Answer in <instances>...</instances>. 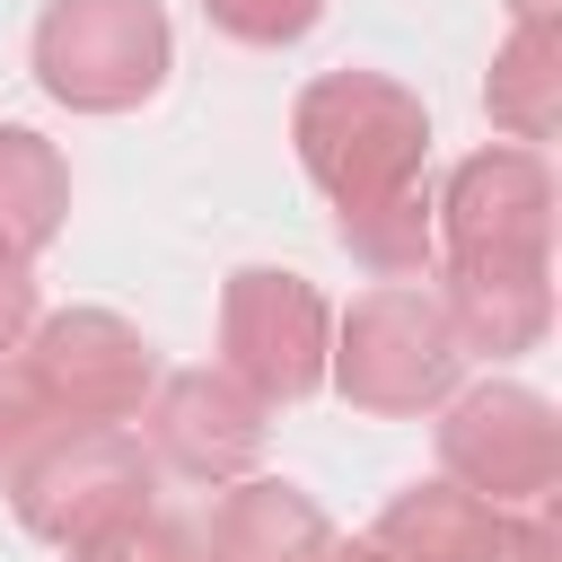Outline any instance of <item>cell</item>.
<instances>
[{
    "label": "cell",
    "instance_id": "obj_7",
    "mask_svg": "<svg viewBox=\"0 0 562 562\" xmlns=\"http://www.w3.org/2000/svg\"><path fill=\"white\" fill-rule=\"evenodd\" d=\"M44 404L61 422H132L149 395V342L114 316V307H53L26 325V360H18Z\"/></svg>",
    "mask_w": 562,
    "mask_h": 562
},
{
    "label": "cell",
    "instance_id": "obj_18",
    "mask_svg": "<svg viewBox=\"0 0 562 562\" xmlns=\"http://www.w3.org/2000/svg\"><path fill=\"white\" fill-rule=\"evenodd\" d=\"M53 422H61V413L44 404V386H35L26 369H9V360H0V474H9V465H18Z\"/></svg>",
    "mask_w": 562,
    "mask_h": 562
},
{
    "label": "cell",
    "instance_id": "obj_19",
    "mask_svg": "<svg viewBox=\"0 0 562 562\" xmlns=\"http://www.w3.org/2000/svg\"><path fill=\"white\" fill-rule=\"evenodd\" d=\"M26 325H35V272H26V255L0 246V351H18Z\"/></svg>",
    "mask_w": 562,
    "mask_h": 562
},
{
    "label": "cell",
    "instance_id": "obj_11",
    "mask_svg": "<svg viewBox=\"0 0 562 562\" xmlns=\"http://www.w3.org/2000/svg\"><path fill=\"white\" fill-rule=\"evenodd\" d=\"M501 527H509V509H492L483 492L430 474V483H404L378 509V536L369 544L386 562H492L501 553Z\"/></svg>",
    "mask_w": 562,
    "mask_h": 562
},
{
    "label": "cell",
    "instance_id": "obj_4",
    "mask_svg": "<svg viewBox=\"0 0 562 562\" xmlns=\"http://www.w3.org/2000/svg\"><path fill=\"white\" fill-rule=\"evenodd\" d=\"M35 79L70 114H123L167 79V18L158 0H44L35 18Z\"/></svg>",
    "mask_w": 562,
    "mask_h": 562
},
{
    "label": "cell",
    "instance_id": "obj_10",
    "mask_svg": "<svg viewBox=\"0 0 562 562\" xmlns=\"http://www.w3.org/2000/svg\"><path fill=\"white\" fill-rule=\"evenodd\" d=\"M439 307L457 325V351H527L544 334V255H448Z\"/></svg>",
    "mask_w": 562,
    "mask_h": 562
},
{
    "label": "cell",
    "instance_id": "obj_17",
    "mask_svg": "<svg viewBox=\"0 0 562 562\" xmlns=\"http://www.w3.org/2000/svg\"><path fill=\"white\" fill-rule=\"evenodd\" d=\"M202 9H211V26L237 35V44H299L325 0H202Z\"/></svg>",
    "mask_w": 562,
    "mask_h": 562
},
{
    "label": "cell",
    "instance_id": "obj_21",
    "mask_svg": "<svg viewBox=\"0 0 562 562\" xmlns=\"http://www.w3.org/2000/svg\"><path fill=\"white\" fill-rule=\"evenodd\" d=\"M316 562H386V553H378V544H325Z\"/></svg>",
    "mask_w": 562,
    "mask_h": 562
},
{
    "label": "cell",
    "instance_id": "obj_9",
    "mask_svg": "<svg viewBox=\"0 0 562 562\" xmlns=\"http://www.w3.org/2000/svg\"><path fill=\"white\" fill-rule=\"evenodd\" d=\"M430 228H439L448 255H544V228H553V176H544V158L518 149V140L457 158Z\"/></svg>",
    "mask_w": 562,
    "mask_h": 562
},
{
    "label": "cell",
    "instance_id": "obj_6",
    "mask_svg": "<svg viewBox=\"0 0 562 562\" xmlns=\"http://www.w3.org/2000/svg\"><path fill=\"white\" fill-rule=\"evenodd\" d=\"M325 334H334V316L299 272H272V263L228 272V290H220V369H237L263 404H290L325 378Z\"/></svg>",
    "mask_w": 562,
    "mask_h": 562
},
{
    "label": "cell",
    "instance_id": "obj_3",
    "mask_svg": "<svg viewBox=\"0 0 562 562\" xmlns=\"http://www.w3.org/2000/svg\"><path fill=\"white\" fill-rule=\"evenodd\" d=\"M149 474H158V457L140 448V430H123V422H53L9 465V509H18L26 536L79 544L105 518L149 509Z\"/></svg>",
    "mask_w": 562,
    "mask_h": 562
},
{
    "label": "cell",
    "instance_id": "obj_22",
    "mask_svg": "<svg viewBox=\"0 0 562 562\" xmlns=\"http://www.w3.org/2000/svg\"><path fill=\"white\" fill-rule=\"evenodd\" d=\"M509 9H518V18H553L562 0H509Z\"/></svg>",
    "mask_w": 562,
    "mask_h": 562
},
{
    "label": "cell",
    "instance_id": "obj_20",
    "mask_svg": "<svg viewBox=\"0 0 562 562\" xmlns=\"http://www.w3.org/2000/svg\"><path fill=\"white\" fill-rule=\"evenodd\" d=\"M492 562H562V536H553L544 501H527V518L501 527V553H492Z\"/></svg>",
    "mask_w": 562,
    "mask_h": 562
},
{
    "label": "cell",
    "instance_id": "obj_8",
    "mask_svg": "<svg viewBox=\"0 0 562 562\" xmlns=\"http://www.w3.org/2000/svg\"><path fill=\"white\" fill-rule=\"evenodd\" d=\"M149 413V457L158 465H176V474H193V483H237L246 465H255V448H263V395L237 378V369H176V378H149V395H140Z\"/></svg>",
    "mask_w": 562,
    "mask_h": 562
},
{
    "label": "cell",
    "instance_id": "obj_5",
    "mask_svg": "<svg viewBox=\"0 0 562 562\" xmlns=\"http://www.w3.org/2000/svg\"><path fill=\"white\" fill-rule=\"evenodd\" d=\"M439 465L448 483L483 492L492 509H518V501H544L562 483V422L536 386H509V378H483L465 395H448V422H439Z\"/></svg>",
    "mask_w": 562,
    "mask_h": 562
},
{
    "label": "cell",
    "instance_id": "obj_2",
    "mask_svg": "<svg viewBox=\"0 0 562 562\" xmlns=\"http://www.w3.org/2000/svg\"><path fill=\"white\" fill-rule=\"evenodd\" d=\"M325 369L360 413H430V404H448L465 351H457V325H448L439 290L378 281L325 334Z\"/></svg>",
    "mask_w": 562,
    "mask_h": 562
},
{
    "label": "cell",
    "instance_id": "obj_12",
    "mask_svg": "<svg viewBox=\"0 0 562 562\" xmlns=\"http://www.w3.org/2000/svg\"><path fill=\"white\" fill-rule=\"evenodd\" d=\"M334 544V527H325V509L299 492V483H237V492H220V509H211V527H202V562H316Z\"/></svg>",
    "mask_w": 562,
    "mask_h": 562
},
{
    "label": "cell",
    "instance_id": "obj_13",
    "mask_svg": "<svg viewBox=\"0 0 562 562\" xmlns=\"http://www.w3.org/2000/svg\"><path fill=\"white\" fill-rule=\"evenodd\" d=\"M483 105L518 140H544L562 123V26L553 18H518L509 26V44L492 53V79H483Z\"/></svg>",
    "mask_w": 562,
    "mask_h": 562
},
{
    "label": "cell",
    "instance_id": "obj_14",
    "mask_svg": "<svg viewBox=\"0 0 562 562\" xmlns=\"http://www.w3.org/2000/svg\"><path fill=\"white\" fill-rule=\"evenodd\" d=\"M61 211H70V167L53 158V140L26 123H0V246L9 255L53 246Z\"/></svg>",
    "mask_w": 562,
    "mask_h": 562
},
{
    "label": "cell",
    "instance_id": "obj_16",
    "mask_svg": "<svg viewBox=\"0 0 562 562\" xmlns=\"http://www.w3.org/2000/svg\"><path fill=\"white\" fill-rule=\"evenodd\" d=\"M70 562H202V553H193V536H184L176 518L132 509V518H105L97 536H79Z\"/></svg>",
    "mask_w": 562,
    "mask_h": 562
},
{
    "label": "cell",
    "instance_id": "obj_15",
    "mask_svg": "<svg viewBox=\"0 0 562 562\" xmlns=\"http://www.w3.org/2000/svg\"><path fill=\"white\" fill-rule=\"evenodd\" d=\"M334 211H342V246H351L369 272H386V281L422 272L430 246H439L430 202H422L413 184H395V193H360V202H334Z\"/></svg>",
    "mask_w": 562,
    "mask_h": 562
},
{
    "label": "cell",
    "instance_id": "obj_1",
    "mask_svg": "<svg viewBox=\"0 0 562 562\" xmlns=\"http://www.w3.org/2000/svg\"><path fill=\"white\" fill-rule=\"evenodd\" d=\"M290 140H299V167L334 202H360V193H395V184L422 176L430 114H422L413 88H395L378 70H325V79L299 88Z\"/></svg>",
    "mask_w": 562,
    "mask_h": 562
}]
</instances>
